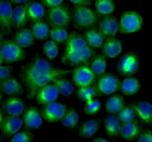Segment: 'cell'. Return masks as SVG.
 Here are the masks:
<instances>
[{
  "label": "cell",
  "mask_w": 152,
  "mask_h": 142,
  "mask_svg": "<svg viewBox=\"0 0 152 142\" xmlns=\"http://www.w3.org/2000/svg\"><path fill=\"white\" fill-rule=\"evenodd\" d=\"M70 70H63L60 68H56L50 64L48 60L41 57H36L23 66L21 77L27 90L29 97H36L38 90L50 83H53L54 79L58 77H63Z\"/></svg>",
  "instance_id": "obj_1"
},
{
  "label": "cell",
  "mask_w": 152,
  "mask_h": 142,
  "mask_svg": "<svg viewBox=\"0 0 152 142\" xmlns=\"http://www.w3.org/2000/svg\"><path fill=\"white\" fill-rule=\"evenodd\" d=\"M26 57L25 48L20 47L13 40H2L0 43L1 63H13L22 61Z\"/></svg>",
  "instance_id": "obj_2"
},
{
  "label": "cell",
  "mask_w": 152,
  "mask_h": 142,
  "mask_svg": "<svg viewBox=\"0 0 152 142\" xmlns=\"http://www.w3.org/2000/svg\"><path fill=\"white\" fill-rule=\"evenodd\" d=\"M72 20L79 28L88 29L98 22V13L89 6L78 5L72 10Z\"/></svg>",
  "instance_id": "obj_3"
},
{
  "label": "cell",
  "mask_w": 152,
  "mask_h": 142,
  "mask_svg": "<svg viewBox=\"0 0 152 142\" xmlns=\"http://www.w3.org/2000/svg\"><path fill=\"white\" fill-rule=\"evenodd\" d=\"M71 12L64 4L57 6V7L50 8L45 15V21L50 24L51 28H56V27L67 28L71 22Z\"/></svg>",
  "instance_id": "obj_4"
},
{
  "label": "cell",
  "mask_w": 152,
  "mask_h": 142,
  "mask_svg": "<svg viewBox=\"0 0 152 142\" xmlns=\"http://www.w3.org/2000/svg\"><path fill=\"white\" fill-rule=\"evenodd\" d=\"M118 24L121 34H134L141 30L143 18L136 11H126L121 14Z\"/></svg>",
  "instance_id": "obj_5"
},
{
  "label": "cell",
  "mask_w": 152,
  "mask_h": 142,
  "mask_svg": "<svg viewBox=\"0 0 152 142\" xmlns=\"http://www.w3.org/2000/svg\"><path fill=\"white\" fill-rule=\"evenodd\" d=\"M94 56V48L87 46L86 47L74 51H65L62 56V62L70 66L87 64Z\"/></svg>",
  "instance_id": "obj_6"
},
{
  "label": "cell",
  "mask_w": 152,
  "mask_h": 142,
  "mask_svg": "<svg viewBox=\"0 0 152 142\" xmlns=\"http://www.w3.org/2000/svg\"><path fill=\"white\" fill-rule=\"evenodd\" d=\"M95 87L99 96L112 95L121 90V82L114 73H104L97 78Z\"/></svg>",
  "instance_id": "obj_7"
},
{
  "label": "cell",
  "mask_w": 152,
  "mask_h": 142,
  "mask_svg": "<svg viewBox=\"0 0 152 142\" xmlns=\"http://www.w3.org/2000/svg\"><path fill=\"white\" fill-rule=\"evenodd\" d=\"M139 68V56L136 52L130 51L121 57L118 62V70L124 77L134 75Z\"/></svg>",
  "instance_id": "obj_8"
},
{
  "label": "cell",
  "mask_w": 152,
  "mask_h": 142,
  "mask_svg": "<svg viewBox=\"0 0 152 142\" xmlns=\"http://www.w3.org/2000/svg\"><path fill=\"white\" fill-rule=\"evenodd\" d=\"M72 81L75 86L84 87V86H94L96 84V75L91 70L88 64L78 65L72 71Z\"/></svg>",
  "instance_id": "obj_9"
},
{
  "label": "cell",
  "mask_w": 152,
  "mask_h": 142,
  "mask_svg": "<svg viewBox=\"0 0 152 142\" xmlns=\"http://www.w3.org/2000/svg\"><path fill=\"white\" fill-rule=\"evenodd\" d=\"M41 111L42 117L47 122L53 123L61 122V119L65 116L66 111H67V106L61 104V103H57L56 101L44 105Z\"/></svg>",
  "instance_id": "obj_10"
},
{
  "label": "cell",
  "mask_w": 152,
  "mask_h": 142,
  "mask_svg": "<svg viewBox=\"0 0 152 142\" xmlns=\"http://www.w3.org/2000/svg\"><path fill=\"white\" fill-rule=\"evenodd\" d=\"M14 8L9 0H0V24L3 35H9L13 28Z\"/></svg>",
  "instance_id": "obj_11"
},
{
  "label": "cell",
  "mask_w": 152,
  "mask_h": 142,
  "mask_svg": "<svg viewBox=\"0 0 152 142\" xmlns=\"http://www.w3.org/2000/svg\"><path fill=\"white\" fill-rule=\"evenodd\" d=\"M59 91L57 89L56 85L53 83H50L42 88L38 90L37 94H36V101L39 105H47L48 103L56 102L59 96Z\"/></svg>",
  "instance_id": "obj_12"
},
{
  "label": "cell",
  "mask_w": 152,
  "mask_h": 142,
  "mask_svg": "<svg viewBox=\"0 0 152 142\" xmlns=\"http://www.w3.org/2000/svg\"><path fill=\"white\" fill-rule=\"evenodd\" d=\"M23 122L24 120L20 117L7 116V114H6V117L2 116L0 126H1V132L3 136L8 137L19 132L23 126Z\"/></svg>",
  "instance_id": "obj_13"
},
{
  "label": "cell",
  "mask_w": 152,
  "mask_h": 142,
  "mask_svg": "<svg viewBox=\"0 0 152 142\" xmlns=\"http://www.w3.org/2000/svg\"><path fill=\"white\" fill-rule=\"evenodd\" d=\"M98 29L107 40V39L115 38V36L120 31V24L117 18L114 16H111V15L104 16L100 20Z\"/></svg>",
  "instance_id": "obj_14"
},
{
  "label": "cell",
  "mask_w": 152,
  "mask_h": 142,
  "mask_svg": "<svg viewBox=\"0 0 152 142\" xmlns=\"http://www.w3.org/2000/svg\"><path fill=\"white\" fill-rule=\"evenodd\" d=\"M3 111L7 116L20 117L25 113V103L22 99L16 96H9L3 101L2 104Z\"/></svg>",
  "instance_id": "obj_15"
},
{
  "label": "cell",
  "mask_w": 152,
  "mask_h": 142,
  "mask_svg": "<svg viewBox=\"0 0 152 142\" xmlns=\"http://www.w3.org/2000/svg\"><path fill=\"white\" fill-rule=\"evenodd\" d=\"M42 111H39L36 107H29L24 113V125L26 129L29 130H36L39 128L42 125Z\"/></svg>",
  "instance_id": "obj_16"
},
{
  "label": "cell",
  "mask_w": 152,
  "mask_h": 142,
  "mask_svg": "<svg viewBox=\"0 0 152 142\" xmlns=\"http://www.w3.org/2000/svg\"><path fill=\"white\" fill-rule=\"evenodd\" d=\"M101 50L103 55H105L107 58H115L121 53L123 44H121V42L117 38L107 39L102 46Z\"/></svg>",
  "instance_id": "obj_17"
},
{
  "label": "cell",
  "mask_w": 152,
  "mask_h": 142,
  "mask_svg": "<svg viewBox=\"0 0 152 142\" xmlns=\"http://www.w3.org/2000/svg\"><path fill=\"white\" fill-rule=\"evenodd\" d=\"M141 130V126L136 120L127 123H121L120 136L126 141H132L139 136Z\"/></svg>",
  "instance_id": "obj_18"
},
{
  "label": "cell",
  "mask_w": 152,
  "mask_h": 142,
  "mask_svg": "<svg viewBox=\"0 0 152 142\" xmlns=\"http://www.w3.org/2000/svg\"><path fill=\"white\" fill-rule=\"evenodd\" d=\"M132 105L142 122L152 125V104L146 101H139Z\"/></svg>",
  "instance_id": "obj_19"
},
{
  "label": "cell",
  "mask_w": 152,
  "mask_h": 142,
  "mask_svg": "<svg viewBox=\"0 0 152 142\" xmlns=\"http://www.w3.org/2000/svg\"><path fill=\"white\" fill-rule=\"evenodd\" d=\"M12 40H13L15 43H17L20 47L27 48L35 44L36 39L34 37V35H33V32L31 29L22 28V29H19L15 33Z\"/></svg>",
  "instance_id": "obj_20"
},
{
  "label": "cell",
  "mask_w": 152,
  "mask_h": 142,
  "mask_svg": "<svg viewBox=\"0 0 152 142\" xmlns=\"http://www.w3.org/2000/svg\"><path fill=\"white\" fill-rule=\"evenodd\" d=\"M83 37L85 39V41H86V43L88 44V46L94 48V50L102 47V46L104 44L106 41V38L99 31V29H95V28H90L86 30L83 33Z\"/></svg>",
  "instance_id": "obj_21"
},
{
  "label": "cell",
  "mask_w": 152,
  "mask_h": 142,
  "mask_svg": "<svg viewBox=\"0 0 152 142\" xmlns=\"http://www.w3.org/2000/svg\"><path fill=\"white\" fill-rule=\"evenodd\" d=\"M104 125H105L106 133H107L109 138L115 139V137L120 135L121 125V122H120V119H118V116L109 114L105 119Z\"/></svg>",
  "instance_id": "obj_22"
},
{
  "label": "cell",
  "mask_w": 152,
  "mask_h": 142,
  "mask_svg": "<svg viewBox=\"0 0 152 142\" xmlns=\"http://www.w3.org/2000/svg\"><path fill=\"white\" fill-rule=\"evenodd\" d=\"M27 7V14H28L29 21L31 22H37L44 19L45 16V5L42 3L38 1H30L26 5Z\"/></svg>",
  "instance_id": "obj_23"
},
{
  "label": "cell",
  "mask_w": 152,
  "mask_h": 142,
  "mask_svg": "<svg viewBox=\"0 0 152 142\" xmlns=\"http://www.w3.org/2000/svg\"><path fill=\"white\" fill-rule=\"evenodd\" d=\"M1 91L7 96H18L22 94L24 89L17 79L9 77L1 81Z\"/></svg>",
  "instance_id": "obj_24"
},
{
  "label": "cell",
  "mask_w": 152,
  "mask_h": 142,
  "mask_svg": "<svg viewBox=\"0 0 152 142\" xmlns=\"http://www.w3.org/2000/svg\"><path fill=\"white\" fill-rule=\"evenodd\" d=\"M29 22L26 5H17L13 11V28L19 30L24 28Z\"/></svg>",
  "instance_id": "obj_25"
},
{
  "label": "cell",
  "mask_w": 152,
  "mask_h": 142,
  "mask_svg": "<svg viewBox=\"0 0 152 142\" xmlns=\"http://www.w3.org/2000/svg\"><path fill=\"white\" fill-rule=\"evenodd\" d=\"M50 27V24L47 21L44 20L37 21V22H32L31 30L36 40L44 41L48 37H50V32L51 29Z\"/></svg>",
  "instance_id": "obj_26"
},
{
  "label": "cell",
  "mask_w": 152,
  "mask_h": 142,
  "mask_svg": "<svg viewBox=\"0 0 152 142\" xmlns=\"http://www.w3.org/2000/svg\"><path fill=\"white\" fill-rule=\"evenodd\" d=\"M100 128V120L97 119H88L81 125L78 133L83 138H90L94 136Z\"/></svg>",
  "instance_id": "obj_27"
},
{
  "label": "cell",
  "mask_w": 152,
  "mask_h": 142,
  "mask_svg": "<svg viewBox=\"0 0 152 142\" xmlns=\"http://www.w3.org/2000/svg\"><path fill=\"white\" fill-rule=\"evenodd\" d=\"M140 82L137 78L133 76L124 77V79L121 82V91L124 95L132 96L140 90Z\"/></svg>",
  "instance_id": "obj_28"
},
{
  "label": "cell",
  "mask_w": 152,
  "mask_h": 142,
  "mask_svg": "<svg viewBox=\"0 0 152 142\" xmlns=\"http://www.w3.org/2000/svg\"><path fill=\"white\" fill-rule=\"evenodd\" d=\"M88 44L86 43L83 36L78 35L76 33H72L71 35H69L67 41L65 42V51H74L79 50L82 48L86 47Z\"/></svg>",
  "instance_id": "obj_29"
},
{
  "label": "cell",
  "mask_w": 152,
  "mask_h": 142,
  "mask_svg": "<svg viewBox=\"0 0 152 142\" xmlns=\"http://www.w3.org/2000/svg\"><path fill=\"white\" fill-rule=\"evenodd\" d=\"M124 107V99L121 95H113L106 102V111L108 114H118Z\"/></svg>",
  "instance_id": "obj_30"
},
{
  "label": "cell",
  "mask_w": 152,
  "mask_h": 142,
  "mask_svg": "<svg viewBox=\"0 0 152 142\" xmlns=\"http://www.w3.org/2000/svg\"><path fill=\"white\" fill-rule=\"evenodd\" d=\"M89 66L96 76H100L106 73V70H107V57L103 54H98L91 60Z\"/></svg>",
  "instance_id": "obj_31"
},
{
  "label": "cell",
  "mask_w": 152,
  "mask_h": 142,
  "mask_svg": "<svg viewBox=\"0 0 152 142\" xmlns=\"http://www.w3.org/2000/svg\"><path fill=\"white\" fill-rule=\"evenodd\" d=\"M53 83L56 85L57 89H58V91H59V94L64 97L70 96L75 92L74 85L71 83V81L67 80L66 78L58 77V78H56V79H54Z\"/></svg>",
  "instance_id": "obj_32"
},
{
  "label": "cell",
  "mask_w": 152,
  "mask_h": 142,
  "mask_svg": "<svg viewBox=\"0 0 152 142\" xmlns=\"http://www.w3.org/2000/svg\"><path fill=\"white\" fill-rule=\"evenodd\" d=\"M114 0H95V9L102 16H110L115 11Z\"/></svg>",
  "instance_id": "obj_33"
},
{
  "label": "cell",
  "mask_w": 152,
  "mask_h": 142,
  "mask_svg": "<svg viewBox=\"0 0 152 142\" xmlns=\"http://www.w3.org/2000/svg\"><path fill=\"white\" fill-rule=\"evenodd\" d=\"M117 116L121 123H127V122H132L136 120L137 114H136V111L134 110V108L132 107V105L130 104V105L124 106Z\"/></svg>",
  "instance_id": "obj_34"
},
{
  "label": "cell",
  "mask_w": 152,
  "mask_h": 142,
  "mask_svg": "<svg viewBox=\"0 0 152 142\" xmlns=\"http://www.w3.org/2000/svg\"><path fill=\"white\" fill-rule=\"evenodd\" d=\"M60 122L66 128H75L79 122V114L75 109H68Z\"/></svg>",
  "instance_id": "obj_35"
},
{
  "label": "cell",
  "mask_w": 152,
  "mask_h": 142,
  "mask_svg": "<svg viewBox=\"0 0 152 142\" xmlns=\"http://www.w3.org/2000/svg\"><path fill=\"white\" fill-rule=\"evenodd\" d=\"M78 99L80 101L86 103L92 99H95L96 96H99L98 92H97L96 87L94 86H84V87H79L76 91Z\"/></svg>",
  "instance_id": "obj_36"
},
{
  "label": "cell",
  "mask_w": 152,
  "mask_h": 142,
  "mask_svg": "<svg viewBox=\"0 0 152 142\" xmlns=\"http://www.w3.org/2000/svg\"><path fill=\"white\" fill-rule=\"evenodd\" d=\"M69 37L68 32L66 28H61V27H56L51 28L50 32V40L56 42L57 44H62L67 41Z\"/></svg>",
  "instance_id": "obj_37"
},
{
  "label": "cell",
  "mask_w": 152,
  "mask_h": 142,
  "mask_svg": "<svg viewBox=\"0 0 152 142\" xmlns=\"http://www.w3.org/2000/svg\"><path fill=\"white\" fill-rule=\"evenodd\" d=\"M42 51H44L45 55L48 56V58L54 59L59 52L58 44L53 42V40L47 41L42 46Z\"/></svg>",
  "instance_id": "obj_38"
},
{
  "label": "cell",
  "mask_w": 152,
  "mask_h": 142,
  "mask_svg": "<svg viewBox=\"0 0 152 142\" xmlns=\"http://www.w3.org/2000/svg\"><path fill=\"white\" fill-rule=\"evenodd\" d=\"M102 107L101 101L97 99H92L90 101L85 103L84 105V113L88 114V116H93L96 114L100 111V109Z\"/></svg>",
  "instance_id": "obj_39"
},
{
  "label": "cell",
  "mask_w": 152,
  "mask_h": 142,
  "mask_svg": "<svg viewBox=\"0 0 152 142\" xmlns=\"http://www.w3.org/2000/svg\"><path fill=\"white\" fill-rule=\"evenodd\" d=\"M33 138H34L33 132L29 129H25V130H21L14 134L10 142H31Z\"/></svg>",
  "instance_id": "obj_40"
},
{
  "label": "cell",
  "mask_w": 152,
  "mask_h": 142,
  "mask_svg": "<svg viewBox=\"0 0 152 142\" xmlns=\"http://www.w3.org/2000/svg\"><path fill=\"white\" fill-rule=\"evenodd\" d=\"M137 142H152V131L149 129H143L137 137Z\"/></svg>",
  "instance_id": "obj_41"
},
{
  "label": "cell",
  "mask_w": 152,
  "mask_h": 142,
  "mask_svg": "<svg viewBox=\"0 0 152 142\" xmlns=\"http://www.w3.org/2000/svg\"><path fill=\"white\" fill-rule=\"evenodd\" d=\"M13 68L10 65H1L0 67V80H5L10 77Z\"/></svg>",
  "instance_id": "obj_42"
},
{
  "label": "cell",
  "mask_w": 152,
  "mask_h": 142,
  "mask_svg": "<svg viewBox=\"0 0 152 142\" xmlns=\"http://www.w3.org/2000/svg\"><path fill=\"white\" fill-rule=\"evenodd\" d=\"M63 1H64V0H42V3L45 5V7L53 8V7H57V6L62 5Z\"/></svg>",
  "instance_id": "obj_43"
},
{
  "label": "cell",
  "mask_w": 152,
  "mask_h": 142,
  "mask_svg": "<svg viewBox=\"0 0 152 142\" xmlns=\"http://www.w3.org/2000/svg\"><path fill=\"white\" fill-rule=\"evenodd\" d=\"M72 4L75 6L78 5H84V6H90L92 5V0H69Z\"/></svg>",
  "instance_id": "obj_44"
},
{
  "label": "cell",
  "mask_w": 152,
  "mask_h": 142,
  "mask_svg": "<svg viewBox=\"0 0 152 142\" xmlns=\"http://www.w3.org/2000/svg\"><path fill=\"white\" fill-rule=\"evenodd\" d=\"M9 1L16 5H27L31 0H9Z\"/></svg>",
  "instance_id": "obj_45"
},
{
  "label": "cell",
  "mask_w": 152,
  "mask_h": 142,
  "mask_svg": "<svg viewBox=\"0 0 152 142\" xmlns=\"http://www.w3.org/2000/svg\"><path fill=\"white\" fill-rule=\"evenodd\" d=\"M92 142H109V140L105 139V138H103V137H97Z\"/></svg>",
  "instance_id": "obj_46"
}]
</instances>
